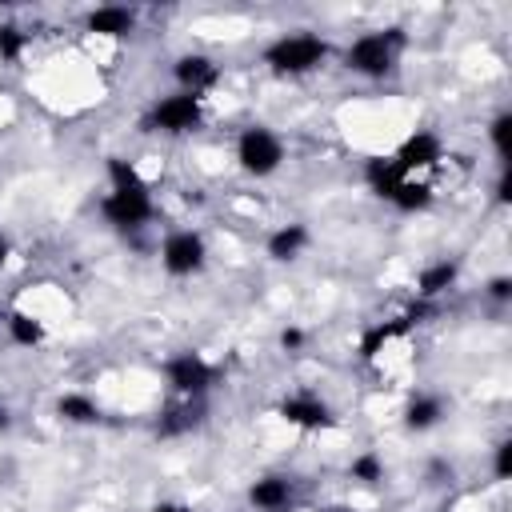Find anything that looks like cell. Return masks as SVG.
<instances>
[{
	"label": "cell",
	"instance_id": "6da1fadb",
	"mask_svg": "<svg viewBox=\"0 0 512 512\" xmlns=\"http://www.w3.org/2000/svg\"><path fill=\"white\" fill-rule=\"evenodd\" d=\"M404 52V32L400 28H372V32H360L348 48H344V68L352 76H364V80H384L396 60Z\"/></svg>",
	"mask_w": 512,
	"mask_h": 512
},
{
	"label": "cell",
	"instance_id": "7a4b0ae2",
	"mask_svg": "<svg viewBox=\"0 0 512 512\" xmlns=\"http://www.w3.org/2000/svg\"><path fill=\"white\" fill-rule=\"evenodd\" d=\"M332 56V44L308 28H296V32H284L276 36L268 48H264V64L276 72V76H308L316 68H324V60Z\"/></svg>",
	"mask_w": 512,
	"mask_h": 512
},
{
	"label": "cell",
	"instance_id": "3957f363",
	"mask_svg": "<svg viewBox=\"0 0 512 512\" xmlns=\"http://www.w3.org/2000/svg\"><path fill=\"white\" fill-rule=\"evenodd\" d=\"M284 156H288V152H284V140H280V132H272L268 124H248V128L236 136V164H240V172H248V176H256V180L280 172Z\"/></svg>",
	"mask_w": 512,
	"mask_h": 512
},
{
	"label": "cell",
	"instance_id": "277c9868",
	"mask_svg": "<svg viewBox=\"0 0 512 512\" xmlns=\"http://www.w3.org/2000/svg\"><path fill=\"white\" fill-rule=\"evenodd\" d=\"M216 376H220V368L200 352H176L164 360V380L180 400H204L208 388L216 384Z\"/></svg>",
	"mask_w": 512,
	"mask_h": 512
},
{
	"label": "cell",
	"instance_id": "5b68a950",
	"mask_svg": "<svg viewBox=\"0 0 512 512\" xmlns=\"http://www.w3.org/2000/svg\"><path fill=\"white\" fill-rule=\"evenodd\" d=\"M204 120V100L192 96V92H168L160 96L152 108H148V128L152 132H164V136H184V132H196Z\"/></svg>",
	"mask_w": 512,
	"mask_h": 512
},
{
	"label": "cell",
	"instance_id": "8992f818",
	"mask_svg": "<svg viewBox=\"0 0 512 512\" xmlns=\"http://www.w3.org/2000/svg\"><path fill=\"white\" fill-rule=\"evenodd\" d=\"M100 216L116 228V232H136L156 216L152 192L144 188H108V196L100 200Z\"/></svg>",
	"mask_w": 512,
	"mask_h": 512
},
{
	"label": "cell",
	"instance_id": "52a82bcc",
	"mask_svg": "<svg viewBox=\"0 0 512 512\" xmlns=\"http://www.w3.org/2000/svg\"><path fill=\"white\" fill-rule=\"evenodd\" d=\"M204 264H208V244H204L200 232L180 228V232H168L164 236V244H160V268L168 276H196Z\"/></svg>",
	"mask_w": 512,
	"mask_h": 512
},
{
	"label": "cell",
	"instance_id": "ba28073f",
	"mask_svg": "<svg viewBox=\"0 0 512 512\" xmlns=\"http://www.w3.org/2000/svg\"><path fill=\"white\" fill-rule=\"evenodd\" d=\"M440 160H444V140H440L436 132H428V128H420V132L404 136V140H400V148L392 152V164H396L404 176L428 172V168H436Z\"/></svg>",
	"mask_w": 512,
	"mask_h": 512
},
{
	"label": "cell",
	"instance_id": "9c48e42d",
	"mask_svg": "<svg viewBox=\"0 0 512 512\" xmlns=\"http://www.w3.org/2000/svg\"><path fill=\"white\" fill-rule=\"evenodd\" d=\"M276 416H280L284 424L300 428V432H320V428H332V424H336L332 408H328L320 396H312V392H296V396H284V400L276 404Z\"/></svg>",
	"mask_w": 512,
	"mask_h": 512
},
{
	"label": "cell",
	"instance_id": "30bf717a",
	"mask_svg": "<svg viewBox=\"0 0 512 512\" xmlns=\"http://www.w3.org/2000/svg\"><path fill=\"white\" fill-rule=\"evenodd\" d=\"M172 76H176L180 92H192V96L204 100V92H212L220 84V64L212 56H204V52H184L172 64Z\"/></svg>",
	"mask_w": 512,
	"mask_h": 512
},
{
	"label": "cell",
	"instance_id": "8fae6325",
	"mask_svg": "<svg viewBox=\"0 0 512 512\" xmlns=\"http://www.w3.org/2000/svg\"><path fill=\"white\" fill-rule=\"evenodd\" d=\"M84 32L104 36V40H124V36L136 32V8H128V4H96L84 16Z\"/></svg>",
	"mask_w": 512,
	"mask_h": 512
},
{
	"label": "cell",
	"instance_id": "7c38bea8",
	"mask_svg": "<svg viewBox=\"0 0 512 512\" xmlns=\"http://www.w3.org/2000/svg\"><path fill=\"white\" fill-rule=\"evenodd\" d=\"M292 500H296L292 476L268 472V476H256V480L248 484V504H252L256 512H284V508H292Z\"/></svg>",
	"mask_w": 512,
	"mask_h": 512
},
{
	"label": "cell",
	"instance_id": "4fadbf2b",
	"mask_svg": "<svg viewBox=\"0 0 512 512\" xmlns=\"http://www.w3.org/2000/svg\"><path fill=\"white\" fill-rule=\"evenodd\" d=\"M312 244V232H308V224H300V220H292V224H280L276 232H268V240H264V252L276 260V264H292V260H300L304 256V248Z\"/></svg>",
	"mask_w": 512,
	"mask_h": 512
},
{
	"label": "cell",
	"instance_id": "5bb4252c",
	"mask_svg": "<svg viewBox=\"0 0 512 512\" xmlns=\"http://www.w3.org/2000/svg\"><path fill=\"white\" fill-rule=\"evenodd\" d=\"M204 400H180V404H172V408H164L160 412V420H156V436H164V440H176V436H188V432H196L200 424H204Z\"/></svg>",
	"mask_w": 512,
	"mask_h": 512
},
{
	"label": "cell",
	"instance_id": "9a60e30c",
	"mask_svg": "<svg viewBox=\"0 0 512 512\" xmlns=\"http://www.w3.org/2000/svg\"><path fill=\"white\" fill-rule=\"evenodd\" d=\"M416 324V312H404V316H396V320H380V324H372L364 336H360V360H376L392 340H400L408 328Z\"/></svg>",
	"mask_w": 512,
	"mask_h": 512
},
{
	"label": "cell",
	"instance_id": "2e32d148",
	"mask_svg": "<svg viewBox=\"0 0 512 512\" xmlns=\"http://www.w3.org/2000/svg\"><path fill=\"white\" fill-rule=\"evenodd\" d=\"M456 276H460V264L456 260H432L416 276V296L420 300H436V296H444L456 284Z\"/></svg>",
	"mask_w": 512,
	"mask_h": 512
},
{
	"label": "cell",
	"instance_id": "e0dca14e",
	"mask_svg": "<svg viewBox=\"0 0 512 512\" xmlns=\"http://www.w3.org/2000/svg\"><path fill=\"white\" fill-rule=\"evenodd\" d=\"M56 416L64 420V424H76V428H92V424H100V404L88 396V392H64L60 400H56Z\"/></svg>",
	"mask_w": 512,
	"mask_h": 512
},
{
	"label": "cell",
	"instance_id": "ac0fdd59",
	"mask_svg": "<svg viewBox=\"0 0 512 512\" xmlns=\"http://www.w3.org/2000/svg\"><path fill=\"white\" fill-rule=\"evenodd\" d=\"M404 180H408V176L392 164V156H372V160L364 164V184H368L372 196H380V200H388Z\"/></svg>",
	"mask_w": 512,
	"mask_h": 512
},
{
	"label": "cell",
	"instance_id": "d6986e66",
	"mask_svg": "<svg viewBox=\"0 0 512 512\" xmlns=\"http://www.w3.org/2000/svg\"><path fill=\"white\" fill-rule=\"evenodd\" d=\"M440 420H444V400H440V396L420 392V396H412L408 408H404V428H408V432H432Z\"/></svg>",
	"mask_w": 512,
	"mask_h": 512
},
{
	"label": "cell",
	"instance_id": "ffe728a7",
	"mask_svg": "<svg viewBox=\"0 0 512 512\" xmlns=\"http://www.w3.org/2000/svg\"><path fill=\"white\" fill-rule=\"evenodd\" d=\"M8 340L16 344V348H36V344H44V320H36L32 312H8Z\"/></svg>",
	"mask_w": 512,
	"mask_h": 512
},
{
	"label": "cell",
	"instance_id": "44dd1931",
	"mask_svg": "<svg viewBox=\"0 0 512 512\" xmlns=\"http://www.w3.org/2000/svg\"><path fill=\"white\" fill-rule=\"evenodd\" d=\"M388 204L396 208V212H424L428 204H432V188L424 184V180H416V176H408L392 196H388Z\"/></svg>",
	"mask_w": 512,
	"mask_h": 512
},
{
	"label": "cell",
	"instance_id": "7402d4cb",
	"mask_svg": "<svg viewBox=\"0 0 512 512\" xmlns=\"http://www.w3.org/2000/svg\"><path fill=\"white\" fill-rule=\"evenodd\" d=\"M108 184H112V188H144L148 180L140 176V168H136L132 160H124V156H108Z\"/></svg>",
	"mask_w": 512,
	"mask_h": 512
},
{
	"label": "cell",
	"instance_id": "603a6c76",
	"mask_svg": "<svg viewBox=\"0 0 512 512\" xmlns=\"http://www.w3.org/2000/svg\"><path fill=\"white\" fill-rule=\"evenodd\" d=\"M24 48H28V32L20 24H12V20H4L0 24V60L16 64L24 56Z\"/></svg>",
	"mask_w": 512,
	"mask_h": 512
},
{
	"label": "cell",
	"instance_id": "cb8c5ba5",
	"mask_svg": "<svg viewBox=\"0 0 512 512\" xmlns=\"http://www.w3.org/2000/svg\"><path fill=\"white\" fill-rule=\"evenodd\" d=\"M348 476H352L356 484H380V480H384V460H380L376 452H360V456L348 464Z\"/></svg>",
	"mask_w": 512,
	"mask_h": 512
},
{
	"label": "cell",
	"instance_id": "d4e9b609",
	"mask_svg": "<svg viewBox=\"0 0 512 512\" xmlns=\"http://www.w3.org/2000/svg\"><path fill=\"white\" fill-rule=\"evenodd\" d=\"M508 132H512V112H500V116H492V124H488V140H492V148H496V160H500V168L508 164Z\"/></svg>",
	"mask_w": 512,
	"mask_h": 512
},
{
	"label": "cell",
	"instance_id": "484cf974",
	"mask_svg": "<svg viewBox=\"0 0 512 512\" xmlns=\"http://www.w3.org/2000/svg\"><path fill=\"white\" fill-rule=\"evenodd\" d=\"M492 472L496 480H512V440H500L492 448Z\"/></svg>",
	"mask_w": 512,
	"mask_h": 512
},
{
	"label": "cell",
	"instance_id": "4316f807",
	"mask_svg": "<svg viewBox=\"0 0 512 512\" xmlns=\"http://www.w3.org/2000/svg\"><path fill=\"white\" fill-rule=\"evenodd\" d=\"M484 292H488V300H500V304L512 300V276H492Z\"/></svg>",
	"mask_w": 512,
	"mask_h": 512
},
{
	"label": "cell",
	"instance_id": "83f0119b",
	"mask_svg": "<svg viewBox=\"0 0 512 512\" xmlns=\"http://www.w3.org/2000/svg\"><path fill=\"white\" fill-rule=\"evenodd\" d=\"M300 344H304V332H300V328H284V332H280V348L292 352V348H300Z\"/></svg>",
	"mask_w": 512,
	"mask_h": 512
},
{
	"label": "cell",
	"instance_id": "f1b7e54d",
	"mask_svg": "<svg viewBox=\"0 0 512 512\" xmlns=\"http://www.w3.org/2000/svg\"><path fill=\"white\" fill-rule=\"evenodd\" d=\"M148 512H188V504H180V500H160V504H152Z\"/></svg>",
	"mask_w": 512,
	"mask_h": 512
},
{
	"label": "cell",
	"instance_id": "f546056e",
	"mask_svg": "<svg viewBox=\"0 0 512 512\" xmlns=\"http://www.w3.org/2000/svg\"><path fill=\"white\" fill-rule=\"evenodd\" d=\"M8 256H12V240L0 232V272H4V264H8Z\"/></svg>",
	"mask_w": 512,
	"mask_h": 512
},
{
	"label": "cell",
	"instance_id": "4dcf8cb0",
	"mask_svg": "<svg viewBox=\"0 0 512 512\" xmlns=\"http://www.w3.org/2000/svg\"><path fill=\"white\" fill-rule=\"evenodd\" d=\"M328 512H356V508H348V504H332Z\"/></svg>",
	"mask_w": 512,
	"mask_h": 512
},
{
	"label": "cell",
	"instance_id": "1f68e13d",
	"mask_svg": "<svg viewBox=\"0 0 512 512\" xmlns=\"http://www.w3.org/2000/svg\"><path fill=\"white\" fill-rule=\"evenodd\" d=\"M4 424H8V416H4V412H0V428H4Z\"/></svg>",
	"mask_w": 512,
	"mask_h": 512
}]
</instances>
